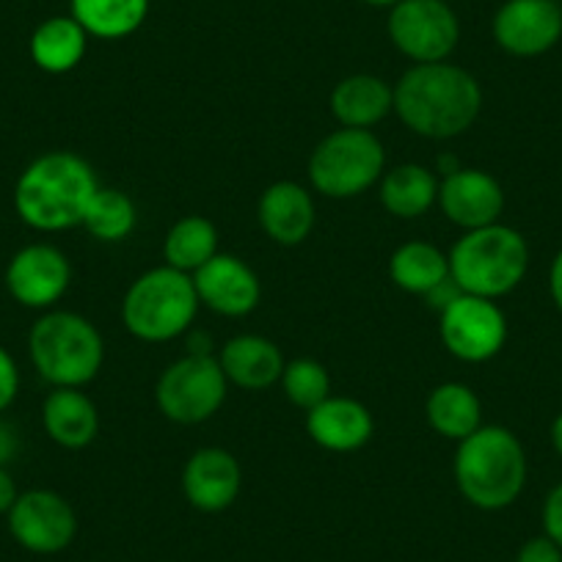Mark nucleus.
<instances>
[{
  "label": "nucleus",
  "instance_id": "39448f33",
  "mask_svg": "<svg viewBox=\"0 0 562 562\" xmlns=\"http://www.w3.org/2000/svg\"><path fill=\"white\" fill-rule=\"evenodd\" d=\"M29 353L34 370L56 386H86L105 361V342L91 321L75 312H45L31 326Z\"/></svg>",
  "mask_w": 562,
  "mask_h": 562
},
{
  "label": "nucleus",
  "instance_id": "f03ea898",
  "mask_svg": "<svg viewBox=\"0 0 562 562\" xmlns=\"http://www.w3.org/2000/svg\"><path fill=\"white\" fill-rule=\"evenodd\" d=\"M94 169L80 155L56 149L25 166L14 186V210L36 232H64L83 224L86 207L97 193Z\"/></svg>",
  "mask_w": 562,
  "mask_h": 562
},
{
  "label": "nucleus",
  "instance_id": "6ab92c4d",
  "mask_svg": "<svg viewBox=\"0 0 562 562\" xmlns=\"http://www.w3.org/2000/svg\"><path fill=\"white\" fill-rule=\"evenodd\" d=\"M218 364L226 381L246 389V392H259V389H270L281 381V372H284L288 361L281 356L279 345L270 342L268 337L240 334L221 348Z\"/></svg>",
  "mask_w": 562,
  "mask_h": 562
},
{
  "label": "nucleus",
  "instance_id": "f3484780",
  "mask_svg": "<svg viewBox=\"0 0 562 562\" xmlns=\"http://www.w3.org/2000/svg\"><path fill=\"white\" fill-rule=\"evenodd\" d=\"M306 430L312 441L328 452H356L370 445L375 422L370 408L350 397H326L306 411Z\"/></svg>",
  "mask_w": 562,
  "mask_h": 562
},
{
  "label": "nucleus",
  "instance_id": "1a4fd4ad",
  "mask_svg": "<svg viewBox=\"0 0 562 562\" xmlns=\"http://www.w3.org/2000/svg\"><path fill=\"white\" fill-rule=\"evenodd\" d=\"M389 40L414 64L447 61L461 40V23L447 0H403L389 14Z\"/></svg>",
  "mask_w": 562,
  "mask_h": 562
},
{
  "label": "nucleus",
  "instance_id": "473e14b6",
  "mask_svg": "<svg viewBox=\"0 0 562 562\" xmlns=\"http://www.w3.org/2000/svg\"><path fill=\"white\" fill-rule=\"evenodd\" d=\"M18 485H14V477L9 474L7 467H0V516L12 510V505L18 502Z\"/></svg>",
  "mask_w": 562,
  "mask_h": 562
},
{
  "label": "nucleus",
  "instance_id": "f257e3e1",
  "mask_svg": "<svg viewBox=\"0 0 562 562\" xmlns=\"http://www.w3.org/2000/svg\"><path fill=\"white\" fill-rule=\"evenodd\" d=\"M400 122L425 138H456L477 122L483 89L477 78L456 64H414L394 86Z\"/></svg>",
  "mask_w": 562,
  "mask_h": 562
},
{
  "label": "nucleus",
  "instance_id": "20e7f679",
  "mask_svg": "<svg viewBox=\"0 0 562 562\" xmlns=\"http://www.w3.org/2000/svg\"><path fill=\"white\" fill-rule=\"evenodd\" d=\"M529 270V246L507 224L469 229L450 251V276L461 293L502 299L513 293Z\"/></svg>",
  "mask_w": 562,
  "mask_h": 562
},
{
  "label": "nucleus",
  "instance_id": "7ed1b4c3",
  "mask_svg": "<svg viewBox=\"0 0 562 562\" xmlns=\"http://www.w3.org/2000/svg\"><path fill=\"white\" fill-rule=\"evenodd\" d=\"M456 483L469 505L480 510H505L527 485V452L513 430L480 425L458 441Z\"/></svg>",
  "mask_w": 562,
  "mask_h": 562
},
{
  "label": "nucleus",
  "instance_id": "5701e85b",
  "mask_svg": "<svg viewBox=\"0 0 562 562\" xmlns=\"http://www.w3.org/2000/svg\"><path fill=\"white\" fill-rule=\"evenodd\" d=\"M439 202V180L419 164L394 166L381 177V204L394 218H419Z\"/></svg>",
  "mask_w": 562,
  "mask_h": 562
},
{
  "label": "nucleus",
  "instance_id": "f704fd0d",
  "mask_svg": "<svg viewBox=\"0 0 562 562\" xmlns=\"http://www.w3.org/2000/svg\"><path fill=\"white\" fill-rule=\"evenodd\" d=\"M14 452H18V434L0 422V467H7L14 458Z\"/></svg>",
  "mask_w": 562,
  "mask_h": 562
},
{
  "label": "nucleus",
  "instance_id": "ddd939ff",
  "mask_svg": "<svg viewBox=\"0 0 562 562\" xmlns=\"http://www.w3.org/2000/svg\"><path fill=\"white\" fill-rule=\"evenodd\" d=\"M491 31L496 45L510 56H543L562 40V7L557 0H505Z\"/></svg>",
  "mask_w": 562,
  "mask_h": 562
},
{
  "label": "nucleus",
  "instance_id": "72a5a7b5",
  "mask_svg": "<svg viewBox=\"0 0 562 562\" xmlns=\"http://www.w3.org/2000/svg\"><path fill=\"white\" fill-rule=\"evenodd\" d=\"M549 293H551V301H554L557 310L562 312V248H560V251H557V257L551 259Z\"/></svg>",
  "mask_w": 562,
  "mask_h": 562
},
{
  "label": "nucleus",
  "instance_id": "4be33fe9",
  "mask_svg": "<svg viewBox=\"0 0 562 562\" xmlns=\"http://www.w3.org/2000/svg\"><path fill=\"white\" fill-rule=\"evenodd\" d=\"M89 34L75 18H50L36 25L29 50L36 67L50 75H67L83 61Z\"/></svg>",
  "mask_w": 562,
  "mask_h": 562
},
{
  "label": "nucleus",
  "instance_id": "bb28decb",
  "mask_svg": "<svg viewBox=\"0 0 562 562\" xmlns=\"http://www.w3.org/2000/svg\"><path fill=\"white\" fill-rule=\"evenodd\" d=\"M218 254V229L204 215H186L169 229L164 240L166 265L193 276Z\"/></svg>",
  "mask_w": 562,
  "mask_h": 562
},
{
  "label": "nucleus",
  "instance_id": "9d476101",
  "mask_svg": "<svg viewBox=\"0 0 562 562\" xmlns=\"http://www.w3.org/2000/svg\"><path fill=\"white\" fill-rule=\"evenodd\" d=\"M441 342L456 359L483 364L505 348V312L496 301L461 293L441 310Z\"/></svg>",
  "mask_w": 562,
  "mask_h": 562
},
{
  "label": "nucleus",
  "instance_id": "f8f14e48",
  "mask_svg": "<svg viewBox=\"0 0 562 562\" xmlns=\"http://www.w3.org/2000/svg\"><path fill=\"white\" fill-rule=\"evenodd\" d=\"M72 281V265L61 248L31 243L7 265V290L25 310H50L64 299Z\"/></svg>",
  "mask_w": 562,
  "mask_h": 562
},
{
  "label": "nucleus",
  "instance_id": "412c9836",
  "mask_svg": "<svg viewBox=\"0 0 562 562\" xmlns=\"http://www.w3.org/2000/svg\"><path fill=\"white\" fill-rule=\"evenodd\" d=\"M394 111V89L378 75H350L331 94V113L342 127L370 130Z\"/></svg>",
  "mask_w": 562,
  "mask_h": 562
},
{
  "label": "nucleus",
  "instance_id": "c85d7f7f",
  "mask_svg": "<svg viewBox=\"0 0 562 562\" xmlns=\"http://www.w3.org/2000/svg\"><path fill=\"white\" fill-rule=\"evenodd\" d=\"M281 386L293 405L301 411H312L323 400L331 397V375L315 359H295L281 372Z\"/></svg>",
  "mask_w": 562,
  "mask_h": 562
},
{
  "label": "nucleus",
  "instance_id": "c756f323",
  "mask_svg": "<svg viewBox=\"0 0 562 562\" xmlns=\"http://www.w3.org/2000/svg\"><path fill=\"white\" fill-rule=\"evenodd\" d=\"M20 392V370L14 356L0 345V414L18 400Z\"/></svg>",
  "mask_w": 562,
  "mask_h": 562
},
{
  "label": "nucleus",
  "instance_id": "a878e982",
  "mask_svg": "<svg viewBox=\"0 0 562 562\" xmlns=\"http://www.w3.org/2000/svg\"><path fill=\"white\" fill-rule=\"evenodd\" d=\"M149 0H72V18L97 40H124L144 25Z\"/></svg>",
  "mask_w": 562,
  "mask_h": 562
},
{
  "label": "nucleus",
  "instance_id": "2f4dec72",
  "mask_svg": "<svg viewBox=\"0 0 562 562\" xmlns=\"http://www.w3.org/2000/svg\"><path fill=\"white\" fill-rule=\"evenodd\" d=\"M516 562H562V549L546 535H538L518 549Z\"/></svg>",
  "mask_w": 562,
  "mask_h": 562
},
{
  "label": "nucleus",
  "instance_id": "b1692460",
  "mask_svg": "<svg viewBox=\"0 0 562 562\" xmlns=\"http://www.w3.org/2000/svg\"><path fill=\"white\" fill-rule=\"evenodd\" d=\"M389 276L400 290L411 295L428 299L436 288H441L450 276V257L434 243L411 240L403 243L389 259Z\"/></svg>",
  "mask_w": 562,
  "mask_h": 562
},
{
  "label": "nucleus",
  "instance_id": "dca6fc26",
  "mask_svg": "<svg viewBox=\"0 0 562 562\" xmlns=\"http://www.w3.org/2000/svg\"><path fill=\"white\" fill-rule=\"evenodd\" d=\"M240 485V463L221 447L196 450L182 469V494L202 513H221L235 505Z\"/></svg>",
  "mask_w": 562,
  "mask_h": 562
},
{
  "label": "nucleus",
  "instance_id": "423d86ee",
  "mask_svg": "<svg viewBox=\"0 0 562 562\" xmlns=\"http://www.w3.org/2000/svg\"><path fill=\"white\" fill-rule=\"evenodd\" d=\"M199 295L182 270L153 268L130 284L122 301V323L140 342H169L193 326Z\"/></svg>",
  "mask_w": 562,
  "mask_h": 562
},
{
  "label": "nucleus",
  "instance_id": "e433bc0d",
  "mask_svg": "<svg viewBox=\"0 0 562 562\" xmlns=\"http://www.w3.org/2000/svg\"><path fill=\"white\" fill-rule=\"evenodd\" d=\"M364 3H370V7H386V9H394L397 3H403V0H364Z\"/></svg>",
  "mask_w": 562,
  "mask_h": 562
},
{
  "label": "nucleus",
  "instance_id": "0eeeda50",
  "mask_svg": "<svg viewBox=\"0 0 562 562\" xmlns=\"http://www.w3.org/2000/svg\"><path fill=\"white\" fill-rule=\"evenodd\" d=\"M386 153L372 130L339 127L310 158V180L328 199H353L383 177Z\"/></svg>",
  "mask_w": 562,
  "mask_h": 562
},
{
  "label": "nucleus",
  "instance_id": "cd10ccee",
  "mask_svg": "<svg viewBox=\"0 0 562 562\" xmlns=\"http://www.w3.org/2000/svg\"><path fill=\"white\" fill-rule=\"evenodd\" d=\"M135 221L138 215H135V204L127 193L119 188H97L80 226H86L94 240L119 243L133 235Z\"/></svg>",
  "mask_w": 562,
  "mask_h": 562
},
{
  "label": "nucleus",
  "instance_id": "aec40b11",
  "mask_svg": "<svg viewBox=\"0 0 562 562\" xmlns=\"http://www.w3.org/2000/svg\"><path fill=\"white\" fill-rule=\"evenodd\" d=\"M45 434L64 450H83L97 439L100 414L86 392L75 386H56L42 405Z\"/></svg>",
  "mask_w": 562,
  "mask_h": 562
},
{
  "label": "nucleus",
  "instance_id": "6e6552de",
  "mask_svg": "<svg viewBox=\"0 0 562 562\" xmlns=\"http://www.w3.org/2000/svg\"><path fill=\"white\" fill-rule=\"evenodd\" d=\"M226 389L229 381L215 356L188 353L186 359L166 367L155 397L166 419L177 425H199L218 414L226 400Z\"/></svg>",
  "mask_w": 562,
  "mask_h": 562
},
{
  "label": "nucleus",
  "instance_id": "2eb2a0df",
  "mask_svg": "<svg viewBox=\"0 0 562 562\" xmlns=\"http://www.w3.org/2000/svg\"><path fill=\"white\" fill-rule=\"evenodd\" d=\"M439 204L452 224L469 232L499 224L502 210H505V191L488 171L458 169L447 175L439 186Z\"/></svg>",
  "mask_w": 562,
  "mask_h": 562
},
{
  "label": "nucleus",
  "instance_id": "a211bd4d",
  "mask_svg": "<svg viewBox=\"0 0 562 562\" xmlns=\"http://www.w3.org/2000/svg\"><path fill=\"white\" fill-rule=\"evenodd\" d=\"M259 226L279 246H301L315 226V202L304 186L293 180L273 182L259 196Z\"/></svg>",
  "mask_w": 562,
  "mask_h": 562
},
{
  "label": "nucleus",
  "instance_id": "c9c22d12",
  "mask_svg": "<svg viewBox=\"0 0 562 562\" xmlns=\"http://www.w3.org/2000/svg\"><path fill=\"white\" fill-rule=\"evenodd\" d=\"M551 445H554V450L562 456V411L557 414V419L551 422Z\"/></svg>",
  "mask_w": 562,
  "mask_h": 562
},
{
  "label": "nucleus",
  "instance_id": "393cba45",
  "mask_svg": "<svg viewBox=\"0 0 562 562\" xmlns=\"http://www.w3.org/2000/svg\"><path fill=\"white\" fill-rule=\"evenodd\" d=\"M425 416L436 434L463 441L483 425V403L467 383L447 381L428 394Z\"/></svg>",
  "mask_w": 562,
  "mask_h": 562
},
{
  "label": "nucleus",
  "instance_id": "7c9ffc66",
  "mask_svg": "<svg viewBox=\"0 0 562 562\" xmlns=\"http://www.w3.org/2000/svg\"><path fill=\"white\" fill-rule=\"evenodd\" d=\"M543 535L562 549V483H557L543 502Z\"/></svg>",
  "mask_w": 562,
  "mask_h": 562
},
{
  "label": "nucleus",
  "instance_id": "4468645a",
  "mask_svg": "<svg viewBox=\"0 0 562 562\" xmlns=\"http://www.w3.org/2000/svg\"><path fill=\"white\" fill-rule=\"evenodd\" d=\"M196 288L199 304L210 306L224 317L251 315L262 299V284L257 273L243 259L232 254H215L207 265L191 276Z\"/></svg>",
  "mask_w": 562,
  "mask_h": 562
},
{
  "label": "nucleus",
  "instance_id": "9b49d317",
  "mask_svg": "<svg viewBox=\"0 0 562 562\" xmlns=\"http://www.w3.org/2000/svg\"><path fill=\"white\" fill-rule=\"evenodd\" d=\"M7 518L12 538L34 554H58L78 535V516L72 505L47 488L20 494Z\"/></svg>",
  "mask_w": 562,
  "mask_h": 562
}]
</instances>
